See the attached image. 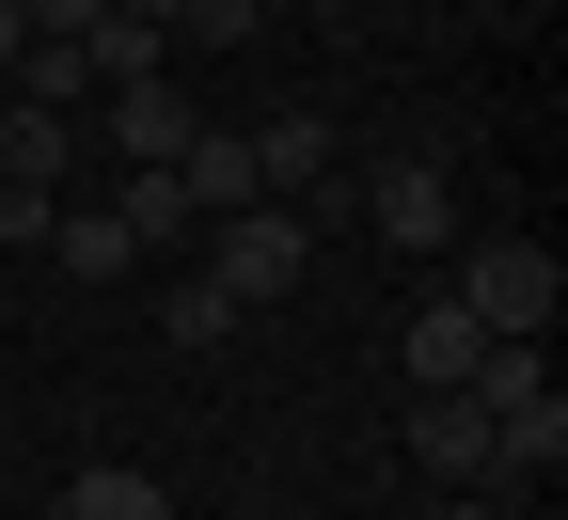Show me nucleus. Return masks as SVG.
Segmentation results:
<instances>
[{"label":"nucleus","instance_id":"f257e3e1","mask_svg":"<svg viewBox=\"0 0 568 520\" xmlns=\"http://www.w3.org/2000/svg\"><path fill=\"white\" fill-rule=\"evenodd\" d=\"M190 268L222 284L237 316H268L284 284L316 268V205H284V190H253V205H222V221H205V237H190Z\"/></svg>","mask_w":568,"mask_h":520},{"label":"nucleus","instance_id":"f03ea898","mask_svg":"<svg viewBox=\"0 0 568 520\" xmlns=\"http://www.w3.org/2000/svg\"><path fill=\"white\" fill-rule=\"evenodd\" d=\"M552 300H568V268H552L537 237H506V253H458V316H474L489 347H552Z\"/></svg>","mask_w":568,"mask_h":520},{"label":"nucleus","instance_id":"7ed1b4c3","mask_svg":"<svg viewBox=\"0 0 568 520\" xmlns=\"http://www.w3.org/2000/svg\"><path fill=\"white\" fill-rule=\"evenodd\" d=\"M347 205H364L395 253H458V174H443V159H379V174L347 190Z\"/></svg>","mask_w":568,"mask_h":520},{"label":"nucleus","instance_id":"20e7f679","mask_svg":"<svg viewBox=\"0 0 568 520\" xmlns=\"http://www.w3.org/2000/svg\"><path fill=\"white\" fill-rule=\"evenodd\" d=\"M474 363H489V332L458 316V284H443V300H410V332H395V379H410V395H458Z\"/></svg>","mask_w":568,"mask_h":520},{"label":"nucleus","instance_id":"39448f33","mask_svg":"<svg viewBox=\"0 0 568 520\" xmlns=\"http://www.w3.org/2000/svg\"><path fill=\"white\" fill-rule=\"evenodd\" d=\"M111 221H126V253H159V268H190V237H205V205L174 190V159H142V174L111 190Z\"/></svg>","mask_w":568,"mask_h":520},{"label":"nucleus","instance_id":"423d86ee","mask_svg":"<svg viewBox=\"0 0 568 520\" xmlns=\"http://www.w3.org/2000/svg\"><path fill=\"white\" fill-rule=\"evenodd\" d=\"M410 473L489 489V410H474V395H410Z\"/></svg>","mask_w":568,"mask_h":520},{"label":"nucleus","instance_id":"0eeeda50","mask_svg":"<svg viewBox=\"0 0 568 520\" xmlns=\"http://www.w3.org/2000/svg\"><path fill=\"white\" fill-rule=\"evenodd\" d=\"M95 126H111V142H126V174H142V159H174V142H190V126H205V111H190V95H174V80H111V95H95Z\"/></svg>","mask_w":568,"mask_h":520},{"label":"nucleus","instance_id":"6e6552de","mask_svg":"<svg viewBox=\"0 0 568 520\" xmlns=\"http://www.w3.org/2000/svg\"><path fill=\"white\" fill-rule=\"evenodd\" d=\"M253 174H268L284 205H316V190H332V111H268V126H253Z\"/></svg>","mask_w":568,"mask_h":520},{"label":"nucleus","instance_id":"1a4fd4ad","mask_svg":"<svg viewBox=\"0 0 568 520\" xmlns=\"http://www.w3.org/2000/svg\"><path fill=\"white\" fill-rule=\"evenodd\" d=\"M174 190H190L205 221L253 205V190H268V174H253V126H190V142H174Z\"/></svg>","mask_w":568,"mask_h":520},{"label":"nucleus","instance_id":"9d476101","mask_svg":"<svg viewBox=\"0 0 568 520\" xmlns=\"http://www.w3.org/2000/svg\"><path fill=\"white\" fill-rule=\"evenodd\" d=\"M63 159H80V111H32V95H0V174H17V190H63Z\"/></svg>","mask_w":568,"mask_h":520},{"label":"nucleus","instance_id":"9b49d317","mask_svg":"<svg viewBox=\"0 0 568 520\" xmlns=\"http://www.w3.org/2000/svg\"><path fill=\"white\" fill-rule=\"evenodd\" d=\"M48 520H190V504H174L159 473H126V458H95V473H63V504H48Z\"/></svg>","mask_w":568,"mask_h":520},{"label":"nucleus","instance_id":"f8f14e48","mask_svg":"<svg viewBox=\"0 0 568 520\" xmlns=\"http://www.w3.org/2000/svg\"><path fill=\"white\" fill-rule=\"evenodd\" d=\"M48 268H63V284H126L142 253H126V221H111V205H63V221H48Z\"/></svg>","mask_w":568,"mask_h":520},{"label":"nucleus","instance_id":"ddd939ff","mask_svg":"<svg viewBox=\"0 0 568 520\" xmlns=\"http://www.w3.org/2000/svg\"><path fill=\"white\" fill-rule=\"evenodd\" d=\"M159 48H174L159 17H95V32H80V63H95V95H111V80H159Z\"/></svg>","mask_w":568,"mask_h":520},{"label":"nucleus","instance_id":"4468645a","mask_svg":"<svg viewBox=\"0 0 568 520\" xmlns=\"http://www.w3.org/2000/svg\"><path fill=\"white\" fill-rule=\"evenodd\" d=\"M159 332H174V347H222V332H237V300H222L205 268H174V284H159Z\"/></svg>","mask_w":568,"mask_h":520},{"label":"nucleus","instance_id":"2eb2a0df","mask_svg":"<svg viewBox=\"0 0 568 520\" xmlns=\"http://www.w3.org/2000/svg\"><path fill=\"white\" fill-rule=\"evenodd\" d=\"M174 32H190V48H253V32H268V0H174Z\"/></svg>","mask_w":568,"mask_h":520},{"label":"nucleus","instance_id":"dca6fc26","mask_svg":"<svg viewBox=\"0 0 568 520\" xmlns=\"http://www.w3.org/2000/svg\"><path fill=\"white\" fill-rule=\"evenodd\" d=\"M48 221H63V190H17V174H0V253H48Z\"/></svg>","mask_w":568,"mask_h":520},{"label":"nucleus","instance_id":"f3484780","mask_svg":"<svg viewBox=\"0 0 568 520\" xmlns=\"http://www.w3.org/2000/svg\"><path fill=\"white\" fill-rule=\"evenodd\" d=\"M17 17H32V32H95L111 0H17Z\"/></svg>","mask_w":568,"mask_h":520},{"label":"nucleus","instance_id":"a211bd4d","mask_svg":"<svg viewBox=\"0 0 568 520\" xmlns=\"http://www.w3.org/2000/svg\"><path fill=\"white\" fill-rule=\"evenodd\" d=\"M426 520H506V504H489V489H443V504H426Z\"/></svg>","mask_w":568,"mask_h":520},{"label":"nucleus","instance_id":"6ab92c4d","mask_svg":"<svg viewBox=\"0 0 568 520\" xmlns=\"http://www.w3.org/2000/svg\"><path fill=\"white\" fill-rule=\"evenodd\" d=\"M17 48H32V17H17V0H0V80H17Z\"/></svg>","mask_w":568,"mask_h":520},{"label":"nucleus","instance_id":"aec40b11","mask_svg":"<svg viewBox=\"0 0 568 520\" xmlns=\"http://www.w3.org/2000/svg\"><path fill=\"white\" fill-rule=\"evenodd\" d=\"M111 17H159V32H174V0H111Z\"/></svg>","mask_w":568,"mask_h":520},{"label":"nucleus","instance_id":"412c9836","mask_svg":"<svg viewBox=\"0 0 568 520\" xmlns=\"http://www.w3.org/2000/svg\"><path fill=\"white\" fill-rule=\"evenodd\" d=\"M32 520H48V504H32Z\"/></svg>","mask_w":568,"mask_h":520}]
</instances>
